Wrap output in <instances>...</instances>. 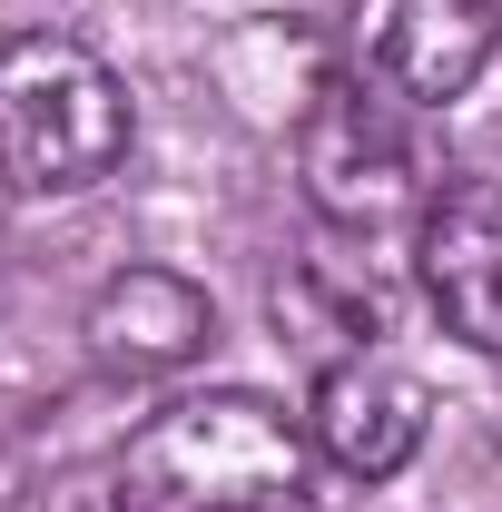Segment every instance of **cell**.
Returning a JSON list of instances; mask_svg holds the SVG:
<instances>
[{
    "label": "cell",
    "mask_w": 502,
    "mask_h": 512,
    "mask_svg": "<svg viewBox=\"0 0 502 512\" xmlns=\"http://www.w3.org/2000/svg\"><path fill=\"white\" fill-rule=\"evenodd\" d=\"M89 365L99 375H178L207 355V335H217V306H207V286H188L178 266H119L99 296H89Z\"/></svg>",
    "instance_id": "cell-7"
},
{
    "label": "cell",
    "mask_w": 502,
    "mask_h": 512,
    "mask_svg": "<svg viewBox=\"0 0 502 512\" xmlns=\"http://www.w3.org/2000/svg\"><path fill=\"white\" fill-rule=\"evenodd\" d=\"M0 237H10V188H0Z\"/></svg>",
    "instance_id": "cell-9"
},
{
    "label": "cell",
    "mask_w": 502,
    "mask_h": 512,
    "mask_svg": "<svg viewBox=\"0 0 502 512\" xmlns=\"http://www.w3.org/2000/svg\"><path fill=\"white\" fill-rule=\"evenodd\" d=\"M40 512H138V503H128L119 463H69V473H50Z\"/></svg>",
    "instance_id": "cell-8"
},
{
    "label": "cell",
    "mask_w": 502,
    "mask_h": 512,
    "mask_svg": "<svg viewBox=\"0 0 502 512\" xmlns=\"http://www.w3.org/2000/svg\"><path fill=\"white\" fill-rule=\"evenodd\" d=\"M493 20H502V0H493Z\"/></svg>",
    "instance_id": "cell-10"
},
{
    "label": "cell",
    "mask_w": 502,
    "mask_h": 512,
    "mask_svg": "<svg viewBox=\"0 0 502 512\" xmlns=\"http://www.w3.org/2000/svg\"><path fill=\"white\" fill-rule=\"evenodd\" d=\"M414 276L434 296L443 335L502 355V178H443L414 217Z\"/></svg>",
    "instance_id": "cell-5"
},
{
    "label": "cell",
    "mask_w": 502,
    "mask_h": 512,
    "mask_svg": "<svg viewBox=\"0 0 502 512\" xmlns=\"http://www.w3.org/2000/svg\"><path fill=\"white\" fill-rule=\"evenodd\" d=\"M119 483L138 512H315V434L276 394H178L158 404L119 453Z\"/></svg>",
    "instance_id": "cell-1"
},
{
    "label": "cell",
    "mask_w": 502,
    "mask_h": 512,
    "mask_svg": "<svg viewBox=\"0 0 502 512\" xmlns=\"http://www.w3.org/2000/svg\"><path fill=\"white\" fill-rule=\"evenodd\" d=\"M306 434L345 483H394L424 453V434H434V394L404 375V365H384V355H345V365L315 375Z\"/></svg>",
    "instance_id": "cell-6"
},
{
    "label": "cell",
    "mask_w": 502,
    "mask_h": 512,
    "mask_svg": "<svg viewBox=\"0 0 502 512\" xmlns=\"http://www.w3.org/2000/svg\"><path fill=\"white\" fill-rule=\"evenodd\" d=\"M138 138L128 79L69 30L0 40V188L10 197H79L99 188Z\"/></svg>",
    "instance_id": "cell-2"
},
{
    "label": "cell",
    "mask_w": 502,
    "mask_h": 512,
    "mask_svg": "<svg viewBox=\"0 0 502 512\" xmlns=\"http://www.w3.org/2000/svg\"><path fill=\"white\" fill-rule=\"evenodd\" d=\"M345 50L375 89L414 99V109H453L493 69L502 20H493V0H355Z\"/></svg>",
    "instance_id": "cell-4"
},
{
    "label": "cell",
    "mask_w": 502,
    "mask_h": 512,
    "mask_svg": "<svg viewBox=\"0 0 502 512\" xmlns=\"http://www.w3.org/2000/svg\"><path fill=\"white\" fill-rule=\"evenodd\" d=\"M434 109L375 89L365 69L325 79L315 109L296 119V178H306V207L325 227H384V217H424L434 178V138H424Z\"/></svg>",
    "instance_id": "cell-3"
}]
</instances>
